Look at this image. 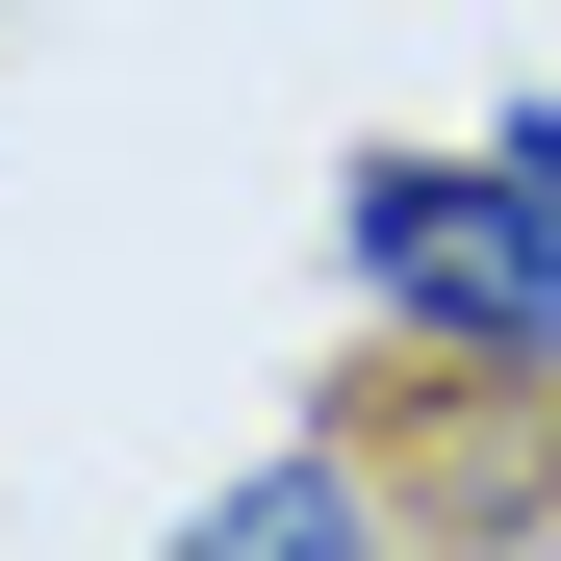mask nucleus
Instances as JSON below:
<instances>
[{"label":"nucleus","mask_w":561,"mask_h":561,"mask_svg":"<svg viewBox=\"0 0 561 561\" xmlns=\"http://www.w3.org/2000/svg\"><path fill=\"white\" fill-rule=\"evenodd\" d=\"M357 307H409L434 357H485V383H561V103L485 128V153H383L332 205Z\"/></svg>","instance_id":"f257e3e1"},{"label":"nucleus","mask_w":561,"mask_h":561,"mask_svg":"<svg viewBox=\"0 0 561 561\" xmlns=\"http://www.w3.org/2000/svg\"><path fill=\"white\" fill-rule=\"evenodd\" d=\"M205 536H383V485H357V459H255Z\"/></svg>","instance_id":"f03ea898"}]
</instances>
